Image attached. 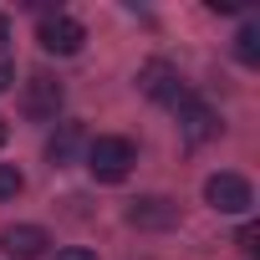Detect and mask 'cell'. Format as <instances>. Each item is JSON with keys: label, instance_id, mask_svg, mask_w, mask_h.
<instances>
[{"label": "cell", "instance_id": "obj_11", "mask_svg": "<svg viewBox=\"0 0 260 260\" xmlns=\"http://www.w3.org/2000/svg\"><path fill=\"white\" fill-rule=\"evenodd\" d=\"M26 189V179H21V169L16 164H0V199H16Z\"/></svg>", "mask_w": 260, "mask_h": 260}, {"label": "cell", "instance_id": "obj_10", "mask_svg": "<svg viewBox=\"0 0 260 260\" xmlns=\"http://www.w3.org/2000/svg\"><path fill=\"white\" fill-rule=\"evenodd\" d=\"M235 56H240L245 67H255V61H260V26H255V21H245V26H240V36H235Z\"/></svg>", "mask_w": 260, "mask_h": 260}, {"label": "cell", "instance_id": "obj_9", "mask_svg": "<svg viewBox=\"0 0 260 260\" xmlns=\"http://www.w3.org/2000/svg\"><path fill=\"white\" fill-rule=\"evenodd\" d=\"M77 148H82V122H61V127H56V138L46 143V158H51V169H67Z\"/></svg>", "mask_w": 260, "mask_h": 260}, {"label": "cell", "instance_id": "obj_13", "mask_svg": "<svg viewBox=\"0 0 260 260\" xmlns=\"http://www.w3.org/2000/svg\"><path fill=\"white\" fill-rule=\"evenodd\" d=\"M51 260H97V255H92V250H82V245H67V250H56Z\"/></svg>", "mask_w": 260, "mask_h": 260}, {"label": "cell", "instance_id": "obj_14", "mask_svg": "<svg viewBox=\"0 0 260 260\" xmlns=\"http://www.w3.org/2000/svg\"><path fill=\"white\" fill-rule=\"evenodd\" d=\"M6 46H11V21L0 16V61H6Z\"/></svg>", "mask_w": 260, "mask_h": 260}, {"label": "cell", "instance_id": "obj_15", "mask_svg": "<svg viewBox=\"0 0 260 260\" xmlns=\"http://www.w3.org/2000/svg\"><path fill=\"white\" fill-rule=\"evenodd\" d=\"M11 87V61H0V92Z\"/></svg>", "mask_w": 260, "mask_h": 260}, {"label": "cell", "instance_id": "obj_8", "mask_svg": "<svg viewBox=\"0 0 260 260\" xmlns=\"http://www.w3.org/2000/svg\"><path fill=\"white\" fill-rule=\"evenodd\" d=\"M46 230L41 224H11L6 235H0V250L6 255H16V260H36V255H46Z\"/></svg>", "mask_w": 260, "mask_h": 260}, {"label": "cell", "instance_id": "obj_3", "mask_svg": "<svg viewBox=\"0 0 260 260\" xmlns=\"http://www.w3.org/2000/svg\"><path fill=\"white\" fill-rule=\"evenodd\" d=\"M204 199H209V209H219V214H245V209L255 204V189H250V179H240V174H209Z\"/></svg>", "mask_w": 260, "mask_h": 260}, {"label": "cell", "instance_id": "obj_6", "mask_svg": "<svg viewBox=\"0 0 260 260\" xmlns=\"http://www.w3.org/2000/svg\"><path fill=\"white\" fill-rule=\"evenodd\" d=\"M21 107H26V117H36V122H51V117L61 112V82H56V77H46V72H36V77L26 82V97H21Z\"/></svg>", "mask_w": 260, "mask_h": 260}, {"label": "cell", "instance_id": "obj_12", "mask_svg": "<svg viewBox=\"0 0 260 260\" xmlns=\"http://www.w3.org/2000/svg\"><path fill=\"white\" fill-rule=\"evenodd\" d=\"M240 250H245V255H255V250H260V230H255V224H245V230H240Z\"/></svg>", "mask_w": 260, "mask_h": 260}, {"label": "cell", "instance_id": "obj_7", "mask_svg": "<svg viewBox=\"0 0 260 260\" xmlns=\"http://www.w3.org/2000/svg\"><path fill=\"white\" fill-rule=\"evenodd\" d=\"M127 224H138V230H174L179 224V204L164 199V194H143L127 204Z\"/></svg>", "mask_w": 260, "mask_h": 260}, {"label": "cell", "instance_id": "obj_16", "mask_svg": "<svg viewBox=\"0 0 260 260\" xmlns=\"http://www.w3.org/2000/svg\"><path fill=\"white\" fill-rule=\"evenodd\" d=\"M6 133H11V127H6V117H0V143H6Z\"/></svg>", "mask_w": 260, "mask_h": 260}, {"label": "cell", "instance_id": "obj_4", "mask_svg": "<svg viewBox=\"0 0 260 260\" xmlns=\"http://www.w3.org/2000/svg\"><path fill=\"white\" fill-rule=\"evenodd\" d=\"M36 41H41V51H51V56H77L82 41H87V31H82V21H72V16H46V21L36 26Z\"/></svg>", "mask_w": 260, "mask_h": 260}, {"label": "cell", "instance_id": "obj_1", "mask_svg": "<svg viewBox=\"0 0 260 260\" xmlns=\"http://www.w3.org/2000/svg\"><path fill=\"white\" fill-rule=\"evenodd\" d=\"M133 164H138V148L127 138H92L87 143V174L97 184H122L133 174Z\"/></svg>", "mask_w": 260, "mask_h": 260}, {"label": "cell", "instance_id": "obj_2", "mask_svg": "<svg viewBox=\"0 0 260 260\" xmlns=\"http://www.w3.org/2000/svg\"><path fill=\"white\" fill-rule=\"evenodd\" d=\"M138 87H143V97H153V102H164V107H179V102L189 97V87H184V77H179L174 61H148V67L138 72Z\"/></svg>", "mask_w": 260, "mask_h": 260}, {"label": "cell", "instance_id": "obj_5", "mask_svg": "<svg viewBox=\"0 0 260 260\" xmlns=\"http://www.w3.org/2000/svg\"><path fill=\"white\" fill-rule=\"evenodd\" d=\"M174 117H179V133L189 138V143H209L214 133H219V117H214V107L209 102H199L194 92L174 107Z\"/></svg>", "mask_w": 260, "mask_h": 260}]
</instances>
